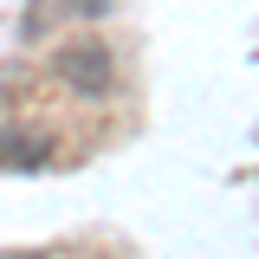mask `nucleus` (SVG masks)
<instances>
[{
    "label": "nucleus",
    "mask_w": 259,
    "mask_h": 259,
    "mask_svg": "<svg viewBox=\"0 0 259 259\" xmlns=\"http://www.w3.org/2000/svg\"><path fill=\"white\" fill-rule=\"evenodd\" d=\"M71 7H84V13H104V0H71Z\"/></svg>",
    "instance_id": "3"
},
{
    "label": "nucleus",
    "mask_w": 259,
    "mask_h": 259,
    "mask_svg": "<svg viewBox=\"0 0 259 259\" xmlns=\"http://www.w3.org/2000/svg\"><path fill=\"white\" fill-rule=\"evenodd\" d=\"M59 78L71 84V91H84V97H104L110 84H117V59H110L104 39H71V46L59 52Z\"/></svg>",
    "instance_id": "1"
},
{
    "label": "nucleus",
    "mask_w": 259,
    "mask_h": 259,
    "mask_svg": "<svg viewBox=\"0 0 259 259\" xmlns=\"http://www.w3.org/2000/svg\"><path fill=\"white\" fill-rule=\"evenodd\" d=\"M0 162H46L39 136H0Z\"/></svg>",
    "instance_id": "2"
}]
</instances>
